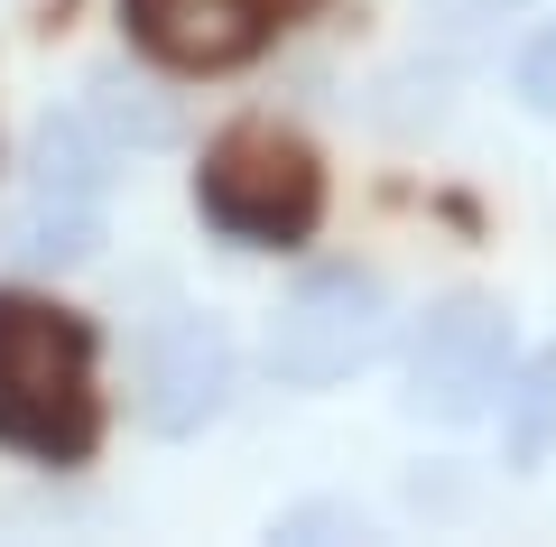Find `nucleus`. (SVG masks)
<instances>
[{
	"instance_id": "nucleus-12",
	"label": "nucleus",
	"mask_w": 556,
	"mask_h": 547,
	"mask_svg": "<svg viewBox=\"0 0 556 547\" xmlns=\"http://www.w3.org/2000/svg\"><path fill=\"white\" fill-rule=\"evenodd\" d=\"M316 529L362 538V510H353V501H306V510H288V520H278V538H316Z\"/></svg>"
},
{
	"instance_id": "nucleus-3",
	"label": "nucleus",
	"mask_w": 556,
	"mask_h": 547,
	"mask_svg": "<svg viewBox=\"0 0 556 547\" xmlns=\"http://www.w3.org/2000/svg\"><path fill=\"white\" fill-rule=\"evenodd\" d=\"M380 344H390V288H380L371 270H353V260L306 270L269 315V372L288 381V390H334V381H353Z\"/></svg>"
},
{
	"instance_id": "nucleus-4",
	"label": "nucleus",
	"mask_w": 556,
	"mask_h": 547,
	"mask_svg": "<svg viewBox=\"0 0 556 547\" xmlns=\"http://www.w3.org/2000/svg\"><path fill=\"white\" fill-rule=\"evenodd\" d=\"M510 381V315L501 297H445L408 344V418H437V427H464L482 418Z\"/></svg>"
},
{
	"instance_id": "nucleus-9",
	"label": "nucleus",
	"mask_w": 556,
	"mask_h": 547,
	"mask_svg": "<svg viewBox=\"0 0 556 547\" xmlns=\"http://www.w3.org/2000/svg\"><path fill=\"white\" fill-rule=\"evenodd\" d=\"M93 241H102V204H65V196H38L10 223V251L38 270H75V260H93Z\"/></svg>"
},
{
	"instance_id": "nucleus-2",
	"label": "nucleus",
	"mask_w": 556,
	"mask_h": 547,
	"mask_svg": "<svg viewBox=\"0 0 556 547\" xmlns=\"http://www.w3.org/2000/svg\"><path fill=\"white\" fill-rule=\"evenodd\" d=\"M195 214L241 251H298L325 223V167L298 130L278 121H241L204 149L195 167Z\"/></svg>"
},
{
	"instance_id": "nucleus-10",
	"label": "nucleus",
	"mask_w": 556,
	"mask_h": 547,
	"mask_svg": "<svg viewBox=\"0 0 556 547\" xmlns=\"http://www.w3.org/2000/svg\"><path fill=\"white\" fill-rule=\"evenodd\" d=\"M93 121L112 139H130V149H167V139H177V112H167L149 84H130V75H93Z\"/></svg>"
},
{
	"instance_id": "nucleus-5",
	"label": "nucleus",
	"mask_w": 556,
	"mask_h": 547,
	"mask_svg": "<svg viewBox=\"0 0 556 547\" xmlns=\"http://www.w3.org/2000/svg\"><path fill=\"white\" fill-rule=\"evenodd\" d=\"M121 20L167 75H232L278 38V0H121Z\"/></svg>"
},
{
	"instance_id": "nucleus-6",
	"label": "nucleus",
	"mask_w": 556,
	"mask_h": 547,
	"mask_svg": "<svg viewBox=\"0 0 556 547\" xmlns=\"http://www.w3.org/2000/svg\"><path fill=\"white\" fill-rule=\"evenodd\" d=\"M223 399H232V334L214 315H167L139 344V427L195 436L223 418Z\"/></svg>"
},
{
	"instance_id": "nucleus-8",
	"label": "nucleus",
	"mask_w": 556,
	"mask_h": 547,
	"mask_svg": "<svg viewBox=\"0 0 556 547\" xmlns=\"http://www.w3.org/2000/svg\"><path fill=\"white\" fill-rule=\"evenodd\" d=\"M547 446H556V344H538L501 381V455H510V473H538Z\"/></svg>"
},
{
	"instance_id": "nucleus-1",
	"label": "nucleus",
	"mask_w": 556,
	"mask_h": 547,
	"mask_svg": "<svg viewBox=\"0 0 556 547\" xmlns=\"http://www.w3.org/2000/svg\"><path fill=\"white\" fill-rule=\"evenodd\" d=\"M0 446L38 464H84L102 446L93 325L47 297H0Z\"/></svg>"
},
{
	"instance_id": "nucleus-7",
	"label": "nucleus",
	"mask_w": 556,
	"mask_h": 547,
	"mask_svg": "<svg viewBox=\"0 0 556 547\" xmlns=\"http://www.w3.org/2000/svg\"><path fill=\"white\" fill-rule=\"evenodd\" d=\"M121 176V139L102 130L93 112H47L28 130V186L38 196H65V204H102Z\"/></svg>"
},
{
	"instance_id": "nucleus-11",
	"label": "nucleus",
	"mask_w": 556,
	"mask_h": 547,
	"mask_svg": "<svg viewBox=\"0 0 556 547\" xmlns=\"http://www.w3.org/2000/svg\"><path fill=\"white\" fill-rule=\"evenodd\" d=\"M510 84H519V102H529V112L556 121V20L538 28L529 47H519V75H510Z\"/></svg>"
}]
</instances>
